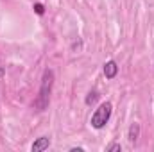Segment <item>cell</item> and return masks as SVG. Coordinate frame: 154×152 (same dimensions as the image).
Here are the masks:
<instances>
[{"label": "cell", "instance_id": "1", "mask_svg": "<svg viewBox=\"0 0 154 152\" xmlns=\"http://www.w3.org/2000/svg\"><path fill=\"white\" fill-rule=\"evenodd\" d=\"M52 86H54V72L50 68H47L41 77V84H39V91L36 100L32 102V108L36 111H45L48 108V100H50V93H52Z\"/></svg>", "mask_w": 154, "mask_h": 152}, {"label": "cell", "instance_id": "2", "mask_svg": "<svg viewBox=\"0 0 154 152\" xmlns=\"http://www.w3.org/2000/svg\"><path fill=\"white\" fill-rule=\"evenodd\" d=\"M111 111H113L111 102H104V104H100V106L95 109V113L91 114V120H90L91 127H93V129H102V127L109 122Z\"/></svg>", "mask_w": 154, "mask_h": 152}, {"label": "cell", "instance_id": "3", "mask_svg": "<svg viewBox=\"0 0 154 152\" xmlns=\"http://www.w3.org/2000/svg\"><path fill=\"white\" fill-rule=\"evenodd\" d=\"M48 147H50V138H48V136H41V138H38V140L32 143L31 150L32 152H43V150H47Z\"/></svg>", "mask_w": 154, "mask_h": 152}, {"label": "cell", "instance_id": "4", "mask_svg": "<svg viewBox=\"0 0 154 152\" xmlns=\"http://www.w3.org/2000/svg\"><path fill=\"white\" fill-rule=\"evenodd\" d=\"M116 74H118V65H116V61H108V63L104 65V75H106V79H115Z\"/></svg>", "mask_w": 154, "mask_h": 152}, {"label": "cell", "instance_id": "5", "mask_svg": "<svg viewBox=\"0 0 154 152\" xmlns=\"http://www.w3.org/2000/svg\"><path fill=\"white\" fill-rule=\"evenodd\" d=\"M127 138H129V141H131V143H136V141H138V138H140V123H138V122H134V123H131V125H129Z\"/></svg>", "mask_w": 154, "mask_h": 152}, {"label": "cell", "instance_id": "6", "mask_svg": "<svg viewBox=\"0 0 154 152\" xmlns=\"http://www.w3.org/2000/svg\"><path fill=\"white\" fill-rule=\"evenodd\" d=\"M99 100V91L97 90H93V91H90L88 95H86V99H84V102H86V106H93L95 102Z\"/></svg>", "mask_w": 154, "mask_h": 152}, {"label": "cell", "instance_id": "7", "mask_svg": "<svg viewBox=\"0 0 154 152\" xmlns=\"http://www.w3.org/2000/svg\"><path fill=\"white\" fill-rule=\"evenodd\" d=\"M106 150L108 152H120L122 150V145H120V143H111V145L106 147Z\"/></svg>", "mask_w": 154, "mask_h": 152}, {"label": "cell", "instance_id": "8", "mask_svg": "<svg viewBox=\"0 0 154 152\" xmlns=\"http://www.w3.org/2000/svg\"><path fill=\"white\" fill-rule=\"evenodd\" d=\"M34 11H36V14L43 16V13H45V7H43V4H34Z\"/></svg>", "mask_w": 154, "mask_h": 152}, {"label": "cell", "instance_id": "9", "mask_svg": "<svg viewBox=\"0 0 154 152\" xmlns=\"http://www.w3.org/2000/svg\"><path fill=\"white\" fill-rule=\"evenodd\" d=\"M70 150H72V152H82V149H81V147H72Z\"/></svg>", "mask_w": 154, "mask_h": 152}, {"label": "cell", "instance_id": "10", "mask_svg": "<svg viewBox=\"0 0 154 152\" xmlns=\"http://www.w3.org/2000/svg\"><path fill=\"white\" fill-rule=\"evenodd\" d=\"M4 75V68H2V66H0V77Z\"/></svg>", "mask_w": 154, "mask_h": 152}]
</instances>
